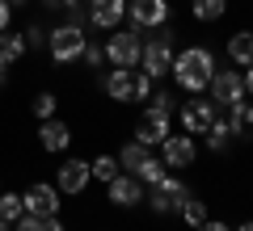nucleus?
<instances>
[{"label":"nucleus","mask_w":253,"mask_h":231,"mask_svg":"<svg viewBox=\"0 0 253 231\" xmlns=\"http://www.w3.org/2000/svg\"><path fill=\"white\" fill-rule=\"evenodd\" d=\"M173 76H177V84L186 93H203L211 84V76H215V55L207 51V46H186L181 55H173Z\"/></svg>","instance_id":"nucleus-1"},{"label":"nucleus","mask_w":253,"mask_h":231,"mask_svg":"<svg viewBox=\"0 0 253 231\" xmlns=\"http://www.w3.org/2000/svg\"><path fill=\"white\" fill-rule=\"evenodd\" d=\"M84 26H72V21H63V26H55L51 34H46V51H51L55 63H76L84 55Z\"/></svg>","instance_id":"nucleus-2"},{"label":"nucleus","mask_w":253,"mask_h":231,"mask_svg":"<svg viewBox=\"0 0 253 231\" xmlns=\"http://www.w3.org/2000/svg\"><path fill=\"white\" fill-rule=\"evenodd\" d=\"M101 51H106L110 67H139L144 38H139V30H110V38H106Z\"/></svg>","instance_id":"nucleus-3"},{"label":"nucleus","mask_w":253,"mask_h":231,"mask_svg":"<svg viewBox=\"0 0 253 231\" xmlns=\"http://www.w3.org/2000/svg\"><path fill=\"white\" fill-rule=\"evenodd\" d=\"M161 34H152L144 42V55H139V63H144V71L152 76V80H161V76H169L173 67V30L169 26H156Z\"/></svg>","instance_id":"nucleus-4"},{"label":"nucleus","mask_w":253,"mask_h":231,"mask_svg":"<svg viewBox=\"0 0 253 231\" xmlns=\"http://www.w3.org/2000/svg\"><path fill=\"white\" fill-rule=\"evenodd\" d=\"M186 198H190V189L181 185L177 177H169V172L148 185V206H152L156 214H177V206L186 202Z\"/></svg>","instance_id":"nucleus-5"},{"label":"nucleus","mask_w":253,"mask_h":231,"mask_svg":"<svg viewBox=\"0 0 253 231\" xmlns=\"http://www.w3.org/2000/svg\"><path fill=\"white\" fill-rule=\"evenodd\" d=\"M181 131H186V134H207V126L211 122H215V101H211V97H203V93H190V101H186V105H181Z\"/></svg>","instance_id":"nucleus-6"},{"label":"nucleus","mask_w":253,"mask_h":231,"mask_svg":"<svg viewBox=\"0 0 253 231\" xmlns=\"http://www.w3.org/2000/svg\"><path fill=\"white\" fill-rule=\"evenodd\" d=\"M126 21L131 30H156L169 21V0H126Z\"/></svg>","instance_id":"nucleus-7"},{"label":"nucleus","mask_w":253,"mask_h":231,"mask_svg":"<svg viewBox=\"0 0 253 231\" xmlns=\"http://www.w3.org/2000/svg\"><path fill=\"white\" fill-rule=\"evenodd\" d=\"M161 160H165V168H190V164L199 160V143L190 139V134H165V143H161Z\"/></svg>","instance_id":"nucleus-8"},{"label":"nucleus","mask_w":253,"mask_h":231,"mask_svg":"<svg viewBox=\"0 0 253 231\" xmlns=\"http://www.w3.org/2000/svg\"><path fill=\"white\" fill-rule=\"evenodd\" d=\"M211 101L215 105H232V101L245 97V76L236 67H215V76H211Z\"/></svg>","instance_id":"nucleus-9"},{"label":"nucleus","mask_w":253,"mask_h":231,"mask_svg":"<svg viewBox=\"0 0 253 231\" xmlns=\"http://www.w3.org/2000/svg\"><path fill=\"white\" fill-rule=\"evenodd\" d=\"M89 181H93L89 160H63L59 172H55V189H59V194H84Z\"/></svg>","instance_id":"nucleus-10"},{"label":"nucleus","mask_w":253,"mask_h":231,"mask_svg":"<svg viewBox=\"0 0 253 231\" xmlns=\"http://www.w3.org/2000/svg\"><path fill=\"white\" fill-rule=\"evenodd\" d=\"M21 202H26V214H34V219H51V214H59V189L55 185H30L26 194H21Z\"/></svg>","instance_id":"nucleus-11"},{"label":"nucleus","mask_w":253,"mask_h":231,"mask_svg":"<svg viewBox=\"0 0 253 231\" xmlns=\"http://www.w3.org/2000/svg\"><path fill=\"white\" fill-rule=\"evenodd\" d=\"M106 198L114 206H123V210L126 206H139L144 202V181H135L131 172H118L114 181H106Z\"/></svg>","instance_id":"nucleus-12"},{"label":"nucleus","mask_w":253,"mask_h":231,"mask_svg":"<svg viewBox=\"0 0 253 231\" xmlns=\"http://www.w3.org/2000/svg\"><path fill=\"white\" fill-rule=\"evenodd\" d=\"M89 21L97 30H118L126 21V0H89Z\"/></svg>","instance_id":"nucleus-13"},{"label":"nucleus","mask_w":253,"mask_h":231,"mask_svg":"<svg viewBox=\"0 0 253 231\" xmlns=\"http://www.w3.org/2000/svg\"><path fill=\"white\" fill-rule=\"evenodd\" d=\"M165 134H169V118L156 114V109H144V118H139V126H135V143L156 147V143H165Z\"/></svg>","instance_id":"nucleus-14"},{"label":"nucleus","mask_w":253,"mask_h":231,"mask_svg":"<svg viewBox=\"0 0 253 231\" xmlns=\"http://www.w3.org/2000/svg\"><path fill=\"white\" fill-rule=\"evenodd\" d=\"M38 143H42V151H63L72 143V126L59 122V118H46V122L38 126Z\"/></svg>","instance_id":"nucleus-15"},{"label":"nucleus","mask_w":253,"mask_h":231,"mask_svg":"<svg viewBox=\"0 0 253 231\" xmlns=\"http://www.w3.org/2000/svg\"><path fill=\"white\" fill-rule=\"evenodd\" d=\"M228 59H232V67H253V30L249 26L232 30V38H228Z\"/></svg>","instance_id":"nucleus-16"},{"label":"nucleus","mask_w":253,"mask_h":231,"mask_svg":"<svg viewBox=\"0 0 253 231\" xmlns=\"http://www.w3.org/2000/svg\"><path fill=\"white\" fill-rule=\"evenodd\" d=\"M224 122L232 126L236 139H253V101H245V97H241V101H232Z\"/></svg>","instance_id":"nucleus-17"},{"label":"nucleus","mask_w":253,"mask_h":231,"mask_svg":"<svg viewBox=\"0 0 253 231\" xmlns=\"http://www.w3.org/2000/svg\"><path fill=\"white\" fill-rule=\"evenodd\" d=\"M106 93L114 101H135V67H114L106 76Z\"/></svg>","instance_id":"nucleus-18"},{"label":"nucleus","mask_w":253,"mask_h":231,"mask_svg":"<svg viewBox=\"0 0 253 231\" xmlns=\"http://www.w3.org/2000/svg\"><path fill=\"white\" fill-rule=\"evenodd\" d=\"M232 139H236V134H232V126H228L224 118H215V122L207 126V147L211 151H228V147H232Z\"/></svg>","instance_id":"nucleus-19"},{"label":"nucleus","mask_w":253,"mask_h":231,"mask_svg":"<svg viewBox=\"0 0 253 231\" xmlns=\"http://www.w3.org/2000/svg\"><path fill=\"white\" fill-rule=\"evenodd\" d=\"M144 160H148V147H144V143H126V147L118 151V168L131 172V177L139 172V164H144Z\"/></svg>","instance_id":"nucleus-20"},{"label":"nucleus","mask_w":253,"mask_h":231,"mask_svg":"<svg viewBox=\"0 0 253 231\" xmlns=\"http://www.w3.org/2000/svg\"><path fill=\"white\" fill-rule=\"evenodd\" d=\"M177 214H181V223H186V227H203V223H207V202H199V198L190 194L186 202L177 206Z\"/></svg>","instance_id":"nucleus-21"},{"label":"nucleus","mask_w":253,"mask_h":231,"mask_svg":"<svg viewBox=\"0 0 253 231\" xmlns=\"http://www.w3.org/2000/svg\"><path fill=\"white\" fill-rule=\"evenodd\" d=\"M190 13L199 21H219L228 13V0H190Z\"/></svg>","instance_id":"nucleus-22"},{"label":"nucleus","mask_w":253,"mask_h":231,"mask_svg":"<svg viewBox=\"0 0 253 231\" xmlns=\"http://www.w3.org/2000/svg\"><path fill=\"white\" fill-rule=\"evenodd\" d=\"M21 55H26V38L21 34H0V63H17Z\"/></svg>","instance_id":"nucleus-23"},{"label":"nucleus","mask_w":253,"mask_h":231,"mask_svg":"<svg viewBox=\"0 0 253 231\" xmlns=\"http://www.w3.org/2000/svg\"><path fill=\"white\" fill-rule=\"evenodd\" d=\"M89 168H93V181H101V185L123 172V168H118V156H97V160H89Z\"/></svg>","instance_id":"nucleus-24"},{"label":"nucleus","mask_w":253,"mask_h":231,"mask_svg":"<svg viewBox=\"0 0 253 231\" xmlns=\"http://www.w3.org/2000/svg\"><path fill=\"white\" fill-rule=\"evenodd\" d=\"M21 214H26V202H21V194H4V189H0V219L17 223Z\"/></svg>","instance_id":"nucleus-25"},{"label":"nucleus","mask_w":253,"mask_h":231,"mask_svg":"<svg viewBox=\"0 0 253 231\" xmlns=\"http://www.w3.org/2000/svg\"><path fill=\"white\" fill-rule=\"evenodd\" d=\"M55 105H59V97H55V93H38V97L30 101V109H34V118H38V122L55 118Z\"/></svg>","instance_id":"nucleus-26"},{"label":"nucleus","mask_w":253,"mask_h":231,"mask_svg":"<svg viewBox=\"0 0 253 231\" xmlns=\"http://www.w3.org/2000/svg\"><path fill=\"white\" fill-rule=\"evenodd\" d=\"M148 101H152L148 109H156V114H165V118H173V109H177V97H173L169 89H152V97H148Z\"/></svg>","instance_id":"nucleus-27"},{"label":"nucleus","mask_w":253,"mask_h":231,"mask_svg":"<svg viewBox=\"0 0 253 231\" xmlns=\"http://www.w3.org/2000/svg\"><path fill=\"white\" fill-rule=\"evenodd\" d=\"M165 177V160H156V156H148L144 164H139V172H135V181H144V185H152V181H161Z\"/></svg>","instance_id":"nucleus-28"},{"label":"nucleus","mask_w":253,"mask_h":231,"mask_svg":"<svg viewBox=\"0 0 253 231\" xmlns=\"http://www.w3.org/2000/svg\"><path fill=\"white\" fill-rule=\"evenodd\" d=\"M152 89H156L152 76H148V71H135V101H148V97H152Z\"/></svg>","instance_id":"nucleus-29"},{"label":"nucleus","mask_w":253,"mask_h":231,"mask_svg":"<svg viewBox=\"0 0 253 231\" xmlns=\"http://www.w3.org/2000/svg\"><path fill=\"white\" fill-rule=\"evenodd\" d=\"M84 63H89V67H101V63H106V51H101L97 42H84V55H81Z\"/></svg>","instance_id":"nucleus-30"},{"label":"nucleus","mask_w":253,"mask_h":231,"mask_svg":"<svg viewBox=\"0 0 253 231\" xmlns=\"http://www.w3.org/2000/svg\"><path fill=\"white\" fill-rule=\"evenodd\" d=\"M21 38H26V51H38V46L46 42V34H42V26H30L26 34H21Z\"/></svg>","instance_id":"nucleus-31"},{"label":"nucleus","mask_w":253,"mask_h":231,"mask_svg":"<svg viewBox=\"0 0 253 231\" xmlns=\"http://www.w3.org/2000/svg\"><path fill=\"white\" fill-rule=\"evenodd\" d=\"M13 231H42V219H34V214H21V219L13 223Z\"/></svg>","instance_id":"nucleus-32"},{"label":"nucleus","mask_w":253,"mask_h":231,"mask_svg":"<svg viewBox=\"0 0 253 231\" xmlns=\"http://www.w3.org/2000/svg\"><path fill=\"white\" fill-rule=\"evenodd\" d=\"M9 17H13V4H9V0H0V34L9 30Z\"/></svg>","instance_id":"nucleus-33"},{"label":"nucleus","mask_w":253,"mask_h":231,"mask_svg":"<svg viewBox=\"0 0 253 231\" xmlns=\"http://www.w3.org/2000/svg\"><path fill=\"white\" fill-rule=\"evenodd\" d=\"M194 231H232V227H228V223H219V219H207L203 227H194Z\"/></svg>","instance_id":"nucleus-34"},{"label":"nucleus","mask_w":253,"mask_h":231,"mask_svg":"<svg viewBox=\"0 0 253 231\" xmlns=\"http://www.w3.org/2000/svg\"><path fill=\"white\" fill-rule=\"evenodd\" d=\"M42 231H68V227L59 223V214H51V219H42Z\"/></svg>","instance_id":"nucleus-35"},{"label":"nucleus","mask_w":253,"mask_h":231,"mask_svg":"<svg viewBox=\"0 0 253 231\" xmlns=\"http://www.w3.org/2000/svg\"><path fill=\"white\" fill-rule=\"evenodd\" d=\"M241 76H245V97H253V67H245Z\"/></svg>","instance_id":"nucleus-36"},{"label":"nucleus","mask_w":253,"mask_h":231,"mask_svg":"<svg viewBox=\"0 0 253 231\" xmlns=\"http://www.w3.org/2000/svg\"><path fill=\"white\" fill-rule=\"evenodd\" d=\"M4 80H9V63H0V89H4Z\"/></svg>","instance_id":"nucleus-37"},{"label":"nucleus","mask_w":253,"mask_h":231,"mask_svg":"<svg viewBox=\"0 0 253 231\" xmlns=\"http://www.w3.org/2000/svg\"><path fill=\"white\" fill-rule=\"evenodd\" d=\"M42 9H63V0H42Z\"/></svg>","instance_id":"nucleus-38"},{"label":"nucleus","mask_w":253,"mask_h":231,"mask_svg":"<svg viewBox=\"0 0 253 231\" xmlns=\"http://www.w3.org/2000/svg\"><path fill=\"white\" fill-rule=\"evenodd\" d=\"M236 231H253V219H245V223H241V227H236Z\"/></svg>","instance_id":"nucleus-39"},{"label":"nucleus","mask_w":253,"mask_h":231,"mask_svg":"<svg viewBox=\"0 0 253 231\" xmlns=\"http://www.w3.org/2000/svg\"><path fill=\"white\" fill-rule=\"evenodd\" d=\"M0 231H13V223H9V219H0Z\"/></svg>","instance_id":"nucleus-40"},{"label":"nucleus","mask_w":253,"mask_h":231,"mask_svg":"<svg viewBox=\"0 0 253 231\" xmlns=\"http://www.w3.org/2000/svg\"><path fill=\"white\" fill-rule=\"evenodd\" d=\"M9 4H13V9H17V4H30V0H9Z\"/></svg>","instance_id":"nucleus-41"},{"label":"nucleus","mask_w":253,"mask_h":231,"mask_svg":"<svg viewBox=\"0 0 253 231\" xmlns=\"http://www.w3.org/2000/svg\"><path fill=\"white\" fill-rule=\"evenodd\" d=\"M81 4H89V0H81Z\"/></svg>","instance_id":"nucleus-42"}]
</instances>
